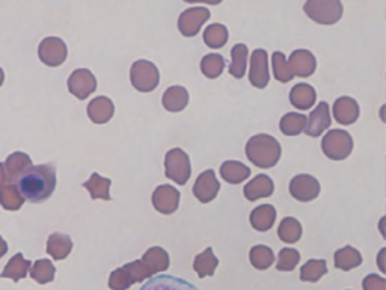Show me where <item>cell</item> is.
Returning <instances> with one entry per match:
<instances>
[{
	"label": "cell",
	"instance_id": "cell-25",
	"mask_svg": "<svg viewBox=\"0 0 386 290\" xmlns=\"http://www.w3.org/2000/svg\"><path fill=\"white\" fill-rule=\"evenodd\" d=\"M73 250V240L68 234L53 233L47 240V254L54 260H64L70 255Z\"/></svg>",
	"mask_w": 386,
	"mask_h": 290
},
{
	"label": "cell",
	"instance_id": "cell-43",
	"mask_svg": "<svg viewBox=\"0 0 386 290\" xmlns=\"http://www.w3.org/2000/svg\"><path fill=\"white\" fill-rule=\"evenodd\" d=\"M362 287L364 290H386V280L380 275L370 274L362 282Z\"/></svg>",
	"mask_w": 386,
	"mask_h": 290
},
{
	"label": "cell",
	"instance_id": "cell-27",
	"mask_svg": "<svg viewBox=\"0 0 386 290\" xmlns=\"http://www.w3.org/2000/svg\"><path fill=\"white\" fill-rule=\"evenodd\" d=\"M334 263H335L337 269L351 271V269H355V267L362 265V255L356 248L347 245V247L339 248L334 254Z\"/></svg>",
	"mask_w": 386,
	"mask_h": 290
},
{
	"label": "cell",
	"instance_id": "cell-19",
	"mask_svg": "<svg viewBox=\"0 0 386 290\" xmlns=\"http://www.w3.org/2000/svg\"><path fill=\"white\" fill-rule=\"evenodd\" d=\"M113 114H115V106H113L109 97L100 95L94 100H90V103L88 105V117L90 121L95 122V124H105V122H109Z\"/></svg>",
	"mask_w": 386,
	"mask_h": 290
},
{
	"label": "cell",
	"instance_id": "cell-34",
	"mask_svg": "<svg viewBox=\"0 0 386 290\" xmlns=\"http://www.w3.org/2000/svg\"><path fill=\"white\" fill-rule=\"evenodd\" d=\"M25 204V197L21 195L20 189L17 187L16 183H9L5 185L2 189H0V206H2L5 210H20Z\"/></svg>",
	"mask_w": 386,
	"mask_h": 290
},
{
	"label": "cell",
	"instance_id": "cell-39",
	"mask_svg": "<svg viewBox=\"0 0 386 290\" xmlns=\"http://www.w3.org/2000/svg\"><path fill=\"white\" fill-rule=\"evenodd\" d=\"M223 69H225V59L219 53L206 54L201 61V71L207 77V79H218V77L223 73Z\"/></svg>",
	"mask_w": 386,
	"mask_h": 290
},
{
	"label": "cell",
	"instance_id": "cell-10",
	"mask_svg": "<svg viewBox=\"0 0 386 290\" xmlns=\"http://www.w3.org/2000/svg\"><path fill=\"white\" fill-rule=\"evenodd\" d=\"M210 18V11L207 8H189L178 18V30L181 35L187 38L197 37L204 23Z\"/></svg>",
	"mask_w": 386,
	"mask_h": 290
},
{
	"label": "cell",
	"instance_id": "cell-49",
	"mask_svg": "<svg viewBox=\"0 0 386 290\" xmlns=\"http://www.w3.org/2000/svg\"><path fill=\"white\" fill-rule=\"evenodd\" d=\"M385 17H386V14H385Z\"/></svg>",
	"mask_w": 386,
	"mask_h": 290
},
{
	"label": "cell",
	"instance_id": "cell-35",
	"mask_svg": "<svg viewBox=\"0 0 386 290\" xmlns=\"http://www.w3.org/2000/svg\"><path fill=\"white\" fill-rule=\"evenodd\" d=\"M249 260H251V265L255 269L266 271L274 265L275 254L271 251V248L266 247V245H255V247H252L251 251H249Z\"/></svg>",
	"mask_w": 386,
	"mask_h": 290
},
{
	"label": "cell",
	"instance_id": "cell-8",
	"mask_svg": "<svg viewBox=\"0 0 386 290\" xmlns=\"http://www.w3.org/2000/svg\"><path fill=\"white\" fill-rule=\"evenodd\" d=\"M290 195L300 203H310L320 195V183L310 174H299L291 178L288 186Z\"/></svg>",
	"mask_w": 386,
	"mask_h": 290
},
{
	"label": "cell",
	"instance_id": "cell-15",
	"mask_svg": "<svg viewBox=\"0 0 386 290\" xmlns=\"http://www.w3.org/2000/svg\"><path fill=\"white\" fill-rule=\"evenodd\" d=\"M331 110H329V105L326 102H320L311 110L308 117V122H306L305 133L308 137L317 138L323 135V133L331 127Z\"/></svg>",
	"mask_w": 386,
	"mask_h": 290
},
{
	"label": "cell",
	"instance_id": "cell-16",
	"mask_svg": "<svg viewBox=\"0 0 386 290\" xmlns=\"http://www.w3.org/2000/svg\"><path fill=\"white\" fill-rule=\"evenodd\" d=\"M332 112L339 124L350 126V124H355V122L358 121L361 109H359V105L355 98L343 95V97H339L338 100H335Z\"/></svg>",
	"mask_w": 386,
	"mask_h": 290
},
{
	"label": "cell",
	"instance_id": "cell-42",
	"mask_svg": "<svg viewBox=\"0 0 386 290\" xmlns=\"http://www.w3.org/2000/svg\"><path fill=\"white\" fill-rule=\"evenodd\" d=\"M300 262V254L294 248H282L278 254L276 269L281 272H291Z\"/></svg>",
	"mask_w": 386,
	"mask_h": 290
},
{
	"label": "cell",
	"instance_id": "cell-21",
	"mask_svg": "<svg viewBox=\"0 0 386 290\" xmlns=\"http://www.w3.org/2000/svg\"><path fill=\"white\" fill-rule=\"evenodd\" d=\"M276 221V209L271 204H263L258 206L251 211V216H249V222L254 230L257 231H269L271 227L275 226Z\"/></svg>",
	"mask_w": 386,
	"mask_h": 290
},
{
	"label": "cell",
	"instance_id": "cell-47",
	"mask_svg": "<svg viewBox=\"0 0 386 290\" xmlns=\"http://www.w3.org/2000/svg\"><path fill=\"white\" fill-rule=\"evenodd\" d=\"M379 231L382 234V238L386 239V214H385V216L379 222Z\"/></svg>",
	"mask_w": 386,
	"mask_h": 290
},
{
	"label": "cell",
	"instance_id": "cell-13",
	"mask_svg": "<svg viewBox=\"0 0 386 290\" xmlns=\"http://www.w3.org/2000/svg\"><path fill=\"white\" fill-rule=\"evenodd\" d=\"M221 191V183L216 178L213 170H207L198 175L195 185H193V195H195L201 203L207 204L218 197Z\"/></svg>",
	"mask_w": 386,
	"mask_h": 290
},
{
	"label": "cell",
	"instance_id": "cell-11",
	"mask_svg": "<svg viewBox=\"0 0 386 290\" xmlns=\"http://www.w3.org/2000/svg\"><path fill=\"white\" fill-rule=\"evenodd\" d=\"M97 89L95 76L86 69L74 70L68 79V91L78 100H85Z\"/></svg>",
	"mask_w": 386,
	"mask_h": 290
},
{
	"label": "cell",
	"instance_id": "cell-9",
	"mask_svg": "<svg viewBox=\"0 0 386 290\" xmlns=\"http://www.w3.org/2000/svg\"><path fill=\"white\" fill-rule=\"evenodd\" d=\"M68 54L66 44L58 37L44 38L38 46V57L47 66H59L65 62Z\"/></svg>",
	"mask_w": 386,
	"mask_h": 290
},
{
	"label": "cell",
	"instance_id": "cell-38",
	"mask_svg": "<svg viewBox=\"0 0 386 290\" xmlns=\"http://www.w3.org/2000/svg\"><path fill=\"white\" fill-rule=\"evenodd\" d=\"M204 42H206L210 49H222L225 44L228 42V29L221 23L210 25L204 30Z\"/></svg>",
	"mask_w": 386,
	"mask_h": 290
},
{
	"label": "cell",
	"instance_id": "cell-18",
	"mask_svg": "<svg viewBox=\"0 0 386 290\" xmlns=\"http://www.w3.org/2000/svg\"><path fill=\"white\" fill-rule=\"evenodd\" d=\"M274 191H275L274 180H271V178L266 174H258L245 186L243 194L247 202H257V199L259 198L271 197Z\"/></svg>",
	"mask_w": 386,
	"mask_h": 290
},
{
	"label": "cell",
	"instance_id": "cell-6",
	"mask_svg": "<svg viewBox=\"0 0 386 290\" xmlns=\"http://www.w3.org/2000/svg\"><path fill=\"white\" fill-rule=\"evenodd\" d=\"M130 81L139 93H151L160 81V73L151 61L139 59L131 65Z\"/></svg>",
	"mask_w": 386,
	"mask_h": 290
},
{
	"label": "cell",
	"instance_id": "cell-36",
	"mask_svg": "<svg viewBox=\"0 0 386 290\" xmlns=\"http://www.w3.org/2000/svg\"><path fill=\"white\" fill-rule=\"evenodd\" d=\"M327 274V263L323 259H312L300 267V280L305 283H317Z\"/></svg>",
	"mask_w": 386,
	"mask_h": 290
},
{
	"label": "cell",
	"instance_id": "cell-2",
	"mask_svg": "<svg viewBox=\"0 0 386 290\" xmlns=\"http://www.w3.org/2000/svg\"><path fill=\"white\" fill-rule=\"evenodd\" d=\"M281 144L274 137L259 133L254 135L246 144V156L258 168H274L281 159Z\"/></svg>",
	"mask_w": 386,
	"mask_h": 290
},
{
	"label": "cell",
	"instance_id": "cell-23",
	"mask_svg": "<svg viewBox=\"0 0 386 290\" xmlns=\"http://www.w3.org/2000/svg\"><path fill=\"white\" fill-rule=\"evenodd\" d=\"M162 105L169 112H181L189 105V93L185 86H169L163 97Z\"/></svg>",
	"mask_w": 386,
	"mask_h": 290
},
{
	"label": "cell",
	"instance_id": "cell-45",
	"mask_svg": "<svg viewBox=\"0 0 386 290\" xmlns=\"http://www.w3.org/2000/svg\"><path fill=\"white\" fill-rule=\"evenodd\" d=\"M6 178H8V174H6V168L4 163H0V189H2L6 183Z\"/></svg>",
	"mask_w": 386,
	"mask_h": 290
},
{
	"label": "cell",
	"instance_id": "cell-37",
	"mask_svg": "<svg viewBox=\"0 0 386 290\" xmlns=\"http://www.w3.org/2000/svg\"><path fill=\"white\" fill-rule=\"evenodd\" d=\"M246 65H247V47L245 44H235L231 49V65H230V74L235 79H242L246 74Z\"/></svg>",
	"mask_w": 386,
	"mask_h": 290
},
{
	"label": "cell",
	"instance_id": "cell-20",
	"mask_svg": "<svg viewBox=\"0 0 386 290\" xmlns=\"http://www.w3.org/2000/svg\"><path fill=\"white\" fill-rule=\"evenodd\" d=\"M139 290H198L192 283L172 275H160L151 278Z\"/></svg>",
	"mask_w": 386,
	"mask_h": 290
},
{
	"label": "cell",
	"instance_id": "cell-40",
	"mask_svg": "<svg viewBox=\"0 0 386 290\" xmlns=\"http://www.w3.org/2000/svg\"><path fill=\"white\" fill-rule=\"evenodd\" d=\"M54 274H56V267L47 259L37 260L30 267L32 280H35L38 284L52 283L54 280Z\"/></svg>",
	"mask_w": 386,
	"mask_h": 290
},
{
	"label": "cell",
	"instance_id": "cell-17",
	"mask_svg": "<svg viewBox=\"0 0 386 290\" xmlns=\"http://www.w3.org/2000/svg\"><path fill=\"white\" fill-rule=\"evenodd\" d=\"M288 65L294 76L310 77L311 74H314L317 69V59L310 50L299 49V50H294L290 54Z\"/></svg>",
	"mask_w": 386,
	"mask_h": 290
},
{
	"label": "cell",
	"instance_id": "cell-31",
	"mask_svg": "<svg viewBox=\"0 0 386 290\" xmlns=\"http://www.w3.org/2000/svg\"><path fill=\"white\" fill-rule=\"evenodd\" d=\"M218 266H219V259L216 257L211 248H207L206 251L198 254L195 257V262H193V269H195L199 278L214 275L216 267Z\"/></svg>",
	"mask_w": 386,
	"mask_h": 290
},
{
	"label": "cell",
	"instance_id": "cell-41",
	"mask_svg": "<svg viewBox=\"0 0 386 290\" xmlns=\"http://www.w3.org/2000/svg\"><path fill=\"white\" fill-rule=\"evenodd\" d=\"M271 69H274L275 79L281 83H287L294 77V74L290 70L286 54H283L282 52H275L274 54H271Z\"/></svg>",
	"mask_w": 386,
	"mask_h": 290
},
{
	"label": "cell",
	"instance_id": "cell-26",
	"mask_svg": "<svg viewBox=\"0 0 386 290\" xmlns=\"http://www.w3.org/2000/svg\"><path fill=\"white\" fill-rule=\"evenodd\" d=\"M221 175L225 182L231 185H238L247 180L251 175V170L242 162L237 161H226L221 165Z\"/></svg>",
	"mask_w": 386,
	"mask_h": 290
},
{
	"label": "cell",
	"instance_id": "cell-24",
	"mask_svg": "<svg viewBox=\"0 0 386 290\" xmlns=\"http://www.w3.org/2000/svg\"><path fill=\"white\" fill-rule=\"evenodd\" d=\"M32 165V159L30 156L26 153H13L9 154L5 162V168H6V174H8V180L11 183H17V180L20 178V175L28 171Z\"/></svg>",
	"mask_w": 386,
	"mask_h": 290
},
{
	"label": "cell",
	"instance_id": "cell-28",
	"mask_svg": "<svg viewBox=\"0 0 386 290\" xmlns=\"http://www.w3.org/2000/svg\"><path fill=\"white\" fill-rule=\"evenodd\" d=\"M30 267H32L30 262L23 257L21 253H18L8 262L5 269L2 271V274H0V278H11V280H14L17 283L28 275Z\"/></svg>",
	"mask_w": 386,
	"mask_h": 290
},
{
	"label": "cell",
	"instance_id": "cell-14",
	"mask_svg": "<svg viewBox=\"0 0 386 290\" xmlns=\"http://www.w3.org/2000/svg\"><path fill=\"white\" fill-rule=\"evenodd\" d=\"M153 206L163 215H172L180 206V192L171 185H162L153 192Z\"/></svg>",
	"mask_w": 386,
	"mask_h": 290
},
{
	"label": "cell",
	"instance_id": "cell-1",
	"mask_svg": "<svg viewBox=\"0 0 386 290\" xmlns=\"http://www.w3.org/2000/svg\"><path fill=\"white\" fill-rule=\"evenodd\" d=\"M21 195L30 203H42L49 199L56 187V170L52 163L30 166L17 180Z\"/></svg>",
	"mask_w": 386,
	"mask_h": 290
},
{
	"label": "cell",
	"instance_id": "cell-22",
	"mask_svg": "<svg viewBox=\"0 0 386 290\" xmlns=\"http://www.w3.org/2000/svg\"><path fill=\"white\" fill-rule=\"evenodd\" d=\"M317 100L315 89L308 83H298L290 91V103L298 110H310Z\"/></svg>",
	"mask_w": 386,
	"mask_h": 290
},
{
	"label": "cell",
	"instance_id": "cell-32",
	"mask_svg": "<svg viewBox=\"0 0 386 290\" xmlns=\"http://www.w3.org/2000/svg\"><path fill=\"white\" fill-rule=\"evenodd\" d=\"M110 185L112 182L109 180V178H105L98 173H94L93 175H90L89 180L83 183V187L88 189V192L93 199H105V202H109Z\"/></svg>",
	"mask_w": 386,
	"mask_h": 290
},
{
	"label": "cell",
	"instance_id": "cell-29",
	"mask_svg": "<svg viewBox=\"0 0 386 290\" xmlns=\"http://www.w3.org/2000/svg\"><path fill=\"white\" fill-rule=\"evenodd\" d=\"M306 118L303 114L299 112H288L283 115L279 121V129L286 137H298L306 129Z\"/></svg>",
	"mask_w": 386,
	"mask_h": 290
},
{
	"label": "cell",
	"instance_id": "cell-3",
	"mask_svg": "<svg viewBox=\"0 0 386 290\" xmlns=\"http://www.w3.org/2000/svg\"><path fill=\"white\" fill-rule=\"evenodd\" d=\"M153 272L142 260H134L113 271L109 277V287L112 290H127L133 284L148 280Z\"/></svg>",
	"mask_w": 386,
	"mask_h": 290
},
{
	"label": "cell",
	"instance_id": "cell-30",
	"mask_svg": "<svg viewBox=\"0 0 386 290\" xmlns=\"http://www.w3.org/2000/svg\"><path fill=\"white\" fill-rule=\"evenodd\" d=\"M142 262L146 265V267L154 274L163 272L169 267V254L160 248V247H153L144 254Z\"/></svg>",
	"mask_w": 386,
	"mask_h": 290
},
{
	"label": "cell",
	"instance_id": "cell-46",
	"mask_svg": "<svg viewBox=\"0 0 386 290\" xmlns=\"http://www.w3.org/2000/svg\"><path fill=\"white\" fill-rule=\"evenodd\" d=\"M6 253H8V243L2 236H0V259H2Z\"/></svg>",
	"mask_w": 386,
	"mask_h": 290
},
{
	"label": "cell",
	"instance_id": "cell-44",
	"mask_svg": "<svg viewBox=\"0 0 386 290\" xmlns=\"http://www.w3.org/2000/svg\"><path fill=\"white\" fill-rule=\"evenodd\" d=\"M378 266L382 274H386V248H382L378 255Z\"/></svg>",
	"mask_w": 386,
	"mask_h": 290
},
{
	"label": "cell",
	"instance_id": "cell-33",
	"mask_svg": "<svg viewBox=\"0 0 386 290\" xmlns=\"http://www.w3.org/2000/svg\"><path fill=\"white\" fill-rule=\"evenodd\" d=\"M302 224L296 219L287 216L281 221V224L278 227V238L283 243H296L302 238Z\"/></svg>",
	"mask_w": 386,
	"mask_h": 290
},
{
	"label": "cell",
	"instance_id": "cell-12",
	"mask_svg": "<svg viewBox=\"0 0 386 290\" xmlns=\"http://www.w3.org/2000/svg\"><path fill=\"white\" fill-rule=\"evenodd\" d=\"M269 54L264 49L254 50L251 57V69H249V82L258 89H264L269 85Z\"/></svg>",
	"mask_w": 386,
	"mask_h": 290
},
{
	"label": "cell",
	"instance_id": "cell-5",
	"mask_svg": "<svg viewBox=\"0 0 386 290\" xmlns=\"http://www.w3.org/2000/svg\"><path fill=\"white\" fill-rule=\"evenodd\" d=\"M303 11L315 23L324 26L335 25L343 17V5L337 0H310L303 5Z\"/></svg>",
	"mask_w": 386,
	"mask_h": 290
},
{
	"label": "cell",
	"instance_id": "cell-7",
	"mask_svg": "<svg viewBox=\"0 0 386 290\" xmlns=\"http://www.w3.org/2000/svg\"><path fill=\"white\" fill-rule=\"evenodd\" d=\"M165 175L177 185L185 186L192 175L190 159L181 149L169 150L165 156Z\"/></svg>",
	"mask_w": 386,
	"mask_h": 290
},
{
	"label": "cell",
	"instance_id": "cell-4",
	"mask_svg": "<svg viewBox=\"0 0 386 290\" xmlns=\"http://www.w3.org/2000/svg\"><path fill=\"white\" fill-rule=\"evenodd\" d=\"M322 151L327 159L344 161L353 151V138L346 130H329L322 139Z\"/></svg>",
	"mask_w": 386,
	"mask_h": 290
},
{
	"label": "cell",
	"instance_id": "cell-48",
	"mask_svg": "<svg viewBox=\"0 0 386 290\" xmlns=\"http://www.w3.org/2000/svg\"><path fill=\"white\" fill-rule=\"evenodd\" d=\"M4 82H5V73L2 69H0V86L4 85Z\"/></svg>",
	"mask_w": 386,
	"mask_h": 290
}]
</instances>
